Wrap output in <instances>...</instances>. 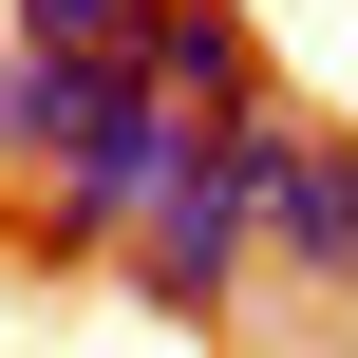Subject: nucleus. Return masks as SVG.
I'll return each mask as SVG.
<instances>
[{
	"label": "nucleus",
	"mask_w": 358,
	"mask_h": 358,
	"mask_svg": "<svg viewBox=\"0 0 358 358\" xmlns=\"http://www.w3.org/2000/svg\"><path fill=\"white\" fill-rule=\"evenodd\" d=\"M340 245H358V132L283 113V151H264V264L283 283H340Z\"/></svg>",
	"instance_id": "nucleus-1"
},
{
	"label": "nucleus",
	"mask_w": 358,
	"mask_h": 358,
	"mask_svg": "<svg viewBox=\"0 0 358 358\" xmlns=\"http://www.w3.org/2000/svg\"><path fill=\"white\" fill-rule=\"evenodd\" d=\"M321 302H340V321H358V245H340V283H321Z\"/></svg>",
	"instance_id": "nucleus-2"
}]
</instances>
